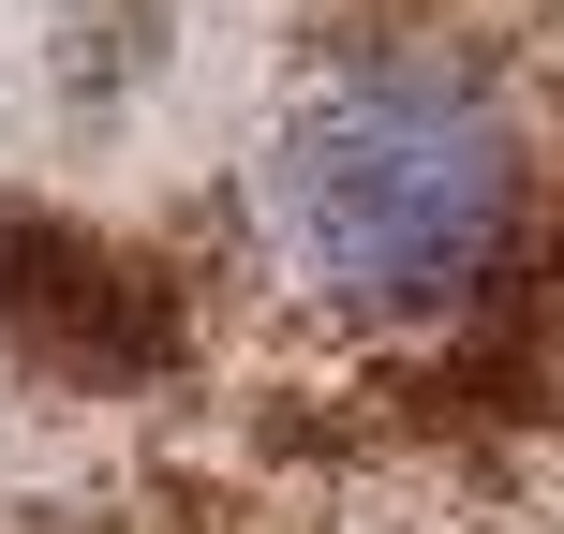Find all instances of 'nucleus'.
Returning a JSON list of instances; mask_svg holds the SVG:
<instances>
[{
	"mask_svg": "<svg viewBox=\"0 0 564 534\" xmlns=\"http://www.w3.org/2000/svg\"><path fill=\"white\" fill-rule=\"evenodd\" d=\"M268 253L357 327L476 297L520 253V134L446 59H371L268 149Z\"/></svg>",
	"mask_w": 564,
	"mask_h": 534,
	"instance_id": "1",
	"label": "nucleus"
}]
</instances>
